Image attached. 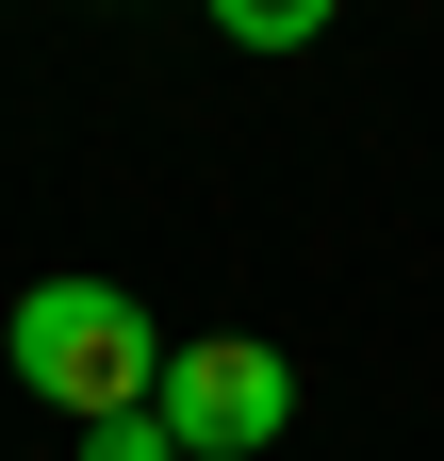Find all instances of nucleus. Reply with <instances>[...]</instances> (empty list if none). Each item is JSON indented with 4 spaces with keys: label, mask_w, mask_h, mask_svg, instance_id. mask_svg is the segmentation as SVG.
<instances>
[{
    "label": "nucleus",
    "mask_w": 444,
    "mask_h": 461,
    "mask_svg": "<svg viewBox=\"0 0 444 461\" xmlns=\"http://www.w3.org/2000/svg\"><path fill=\"white\" fill-rule=\"evenodd\" d=\"M0 363H17V395H49L67 429H99V412H148L164 395V330H148L132 280H33V297L0 313Z\"/></svg>",
    "instance_id": "1"
},
{
    "label": "nucleus",
    "mask_w": 444,
    "mask_h": 461,
    "mask_svg": "<svg viewBox=\"0 0 444 461\" xmlns=\"http://www.w3.org/2000/svg\"><path fill=\"white\" fill-rule=\"evenodd\" d=\"M148 412H164L182 461H263V445L297 429V363L263 330H198V346H164V395H148Z\"/></svg>",
    "instance_id": "2"
},
{
    "label": "nucleus",
    "mask_w": 444,
    "mask_h": 461,
    "mask_svg": "<svg viewBox=\"0 0 444 461\" xmlns=\"http://www.w3.org/2000/svg\"><path fill=\"white\" fill-rule=\"evenodd\" d=\"M198 17L231 33V50H313L329 17H346V0H198Z\"/></svg>",
    "instance_id": "3"
},
{
    "label": "nucleus",
    "mask_w": 444,
    "mask_h": 461,
    "mask_svg": "<svg viewBox=\"0 0 444 461\" xmlns=\"http://www.w3.org/2000/svg\"><path fill=\"white\" fill-rule=\"evenodd\" d=\"M83 461H182V445H164V412H99V429H67Z\"/></svg>",
    "instance_id": "4"
}]
</instances>
